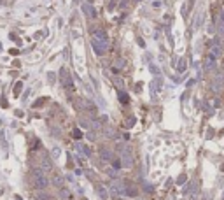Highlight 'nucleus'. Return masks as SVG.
Segmentation results:
<instances>
[{"mask_svg": "<svg viewBox=\"0 0 224 200\" xmlns=\"http://www.w3.org/2000/svg\"><path fill=\"white\" fill-rule=\"evenodd\" d=\"M53 156H55V158L60 156V147H53Z\"/></svg>", "mask_w": 224, "mask_h": 200, "instance_id": "14", "label": "nucleus"}, {"mask_svg": "<svg viewBox=\"0 0 224 200\" xmlns=\"http://www.w3.org/2000/svg\"><path fill=\"white\" fill-rule=\"evenodd\" d=\"M100 156L104 158L105 162H109V160H112V153H110L109 149H102V153H100Z\"/></svg>", "mask_w": 224, "mask_h": 200, "instance_id": "10", "label": "nucleus"}, {"mask_svg": "<svg viewBox=\"0 0 224 200\" xmlns=\"http://www.w3.org/2000/svg\"><path fill=\"white\" fill-rule=\"evenodd\" d=\"M123 189H124V186H123L121 181H112V184H110V191H112L114 195L123 193Z\"/></svg>", "mask_w": 224, "mask_h": 200, "instance_id": "4", "label": "nucleus"}, {"mask_svg": "<svg viewBox=\"0 0 224 200\" xmlns=\"http://www.w3.org/2000/svg\"><path fill=\"white\" fill-rule=\"evenodd\" d=\"M96 191H98V195H100V198H102V200H105L107 197H109V195H107V189H105L104 186H98V188H96Z\"/></svg>", "mask_w": 224, "mask_h": 200, "instance_id": "11", "label": "nucleus"}, {"mask_svg": "<svg viewBox=\"0 0 224 200\" xmlns=\"http://www.w3.org/2000/svg\"><path fill=\"white\" fill-rule=\"evenodd\" d=\"M117 149H119L121 151V160H123V165H124L126 168H130L131 165H133V158H131V153H130V149H128V147H123L119 144V146H117Z\"/></svg>", "mask_w": 224, "mask_h": 200, "instance_id": "3", "label": "nucleus"}, {"mask_svg": "<svg viewBox=\"0 0 224 200\" xmlns=\"http://www.w3.org/2000/svg\"><path fill=\"white\" fill-rule=\"evenodd\" d=\"M53 184H55L56 188H63V177H61L60 174H55L53 176Z\"/></svg>", "mask_w": 224, "mask_h": 200, "instance_id": "8", "label": "nucleus"}, {"mask_svg": "<svg viewBox=\"0 0 224 200\" xmlns=\"http://www.w3.org/2000/svg\"><path fill=\"white\" fill-rule=\"evenodd\" d=\"M177 70H179V72H186L187 70V60L186 58L179 60V63H177Z\"/></svg>", "mask_w": 224, "mask_h": 200, "instance_id": "9", "label": "nucleus"}, {"mask_svg": "<svg viewBox=\"0 0 224 200\" xmlns=\"http://www.w3.org/2000/svg\"><path fill=\"white\" fill-rule=\"evenodd\" d=\"M82 11H84V14H86L88 18H95V16H96L95 9L89 6V4H82Z\"/></svg>", "mask_w": 224, "mask_h": 200, "instance_id": "6", "label": "nucleus"}, {"mask_svg": "<svg viewBox=\"0 0 224 200\" xmlns=\"http://www.w3.org/2000/svg\"><path fill=\"white\" fill-rule=\"evenodd\" d=\"M221 54H222V48H221V46L215 42L212 48H210V56H212V60H214V58H219Z\"/></svg>", "mask_w": 224, "mask_h": 200, "instance_id": "5", "label": "nucleus"}, {"mask_svg": "<svg viewBox=\"0 0 224 200\" xmlns=\"http://www.w3.org/2000/svg\"><path fill=\"white\" fill-rule=\"evenodd\" d=\"M91 46H93V51L98 56L105 54L107 48H109V39H100V37H93L91 39Z\"/></svg>", "mask_w": 224, "mask_h": 200, "instance_id": "2", "label": "nucleus"}, {"mask_svg": "<svg viewBox=\"0 0 224 200\" xmlns=\"http://www.w3.org/2000/svg\"><path fill=\"white\" fill-rule=\"evenodd\" d=\"M40 170H51V162L47 160V158H44L42 160V168Z\"/></svg>", "mask_w": 224, "mask_h": 200, "instance_id": "13", "label": "nucleus"}, {"mask_svg": "<svg viewBox=\"0 0 224 200\" xmlns=\"http://www.w3.org/2000/svg\"><path fill=\"white\" fill-rule=\"evenodd\" d=\"M33 184H35V188H39V189L47 188L49 179H47V176L44 174V170H40V168H35V170H33Z\"/></svg>", "mask_w": 224, "mask_h": 200, "instance_id": "1", "label": "nucleus"}, {"mask_svg": "<svg viewBox=\"0 0 224 200\" xmlns=\"http://www.w3.org/2000/svg\"><path fill=\"white\" fill-rule=\"evenodd\" d=\"M151 72H153V74H156V76L159 74V70H158V67H156V65H151Z\"/></svg>", "mask_w": 224, "mask_h": 200, "instance_id": "15", "label": "nucleus"}, {"mask_svg": "<svg viewBox=\"0 0 224 200\" xmlns=\"http://www.w3.org/2000/svg\"><path fill=\"white\" fill-rule=\"evenodd\" d=\"M77 149H79L82 155H86V156H89V155H91V153H89V149H88L86 146H82V144H77Z\"/></svg>", "mask_w": 224, "mask_h": 200, "instance_id": "12", "label": "nucleus"}, {"mask_svg": "<svg viewBox=\"0 0 224 200\" xmlns=\"http://www.w3.org/2000/svg\"><path fill=\"white\" fill-rule=\"evenodd\" d=\"M177 183H179V184L186 183V176H181V177H179V181H177Z\"/></svg>", "mask_w": 224, "mask_h": 200, "instance_id": "17", "label": "nucleus"}, {"mask_svg": "<svg viewBox=\"0 0 224 200\" xmlns=\"http://www.w3.org/2000/svg\"><path fill=\"white\" fill-rule=\"evenodd\" d=\"M60 76H61V81H63V84H67V86H70V84H72V81H70V77H68V72H67L65 69H61Z\"/></svg>", "mask_w": 224, "mask_h": 200, "instance_id": "7", "label": "nucleus"}, {"mask_svg": "<svg viewBox=\"0 0 224 200\" xmlns=\"http://www.w3.org/2000/svg\"><path fill=\"white\" fill-rule=\"evenodd\" d=\"M74 137H75V139H81V132H79V130H74Z\"/></svg>", "mask_w": 224, "mask_h": 200, "instance_id": "16", "label": "nucleus"}]
</instances>
